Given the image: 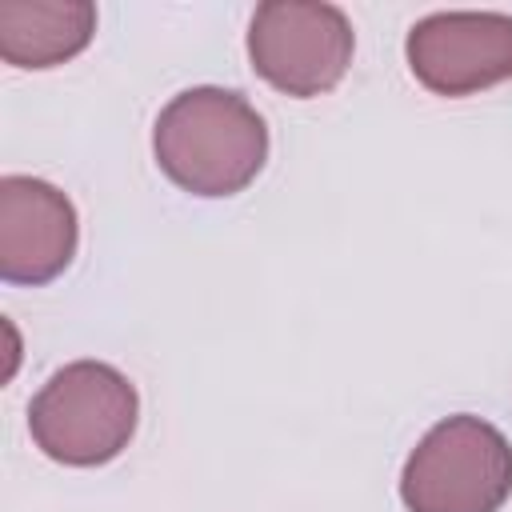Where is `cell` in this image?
<instances>
[{
  "label": "cell",
  "mask_w": 512,
  "mask_h": 512,
  "mask_svg": "<svg viewBox=\"0 0 512 512\" xmlns=\"http://www.w3.org/2000/svg\"><path fill=\"white\" fill-rule=\"evenodd\" d=\"M76 252L72 200L36 176L0 180V276L8 284H48Z\"/></svg>",
  "instance_id": "cell-6"
},
{
  "label": "cell",
  "mask_w": 512,
  "mask_h": 512,
  "mask_svg": "<svg viewBox=\"0 0 512 512\" xmlns=\"http://www.w3.org/2000/svg\"><path fill=\"white\" fill-rule=\"evenodd\" d=\"M408 512H496L512 496V448L480 416L440 420L400 476Z\"/></svg>",
  "instance_id": "cell-3"
},
{
  "label": "cell",
  "mask_w": 512,
  "mask_h": 512,
  "mask_svg": "<svg viewBox=\"0 0 512 512\" xmlns=\"http://www.w3.org/2000/svg\"><path fill=\"white\" fill-rule=\"evenodd\" d=\"M408 68L436 96H468L512 76V16L432 12L408 32Z\"/></svg>",
  "instance_id": "cell-5"
},
{
  "label": "cell",
  "mask_w": 512,
  "mask_h": 512,
  "mask_svg": "<svg viewBox=\"0 0 512 512\" xmlns=\"http://www.w3.org/2000/svg\"><path fill=\"white\" fill-rule=\"evenodd\" d=\"M96 32L88 0H0V56L16 68H52Z\"/></svg>",
  "instance_id": "cell-7"
},
{
  "label": "cell",
  "mask_w": 512,
  "mask_h": 512,
  "mask_svg": "<svg viewBox=\"0 0 512 512\" xmlns=\"http://www.w3.org/2000/svg\"><path fill=\"white\" fill-rule=\"evenodd\" d=\"M152 152L176 188L192 196H232L264 168L268 128L240 92L188 88L160 108Z\"/></svg>",
  "instance_id": "cell-1"
},
{
  "label": "cell",
  "mask_w": 512,
  "mask_h": 512,
  "mask_svg": "<svg viewBox=\"0 0 512 512\" xmlns=\"http://www.w3.org/2000/svg\"><path fill=\"white\" fill-rule=\"evenodd\" d=\"M136 388L100 360H76L48 376L28 408L32 440L44 456L92 468L120 456L136 432Z\"/></svg>",
  "instance_id": "cell-2"
},
{
  "label": "cell",
  "mask_w": 512,
  "mask_h": 512,
  "mask_svg": "<svg viewBox=\"0 0 512 512\" xmlns=\"http://www.w3.org/2000/svg\"><path fill=\"white\" fill-rule=\"evenodd\" d=\"M252 68L288 96L336 88L352 64V24L336 4L268 0L248 28Z\"/></svg>",
  "instance_id": "cell-4"
}]
</instances>
